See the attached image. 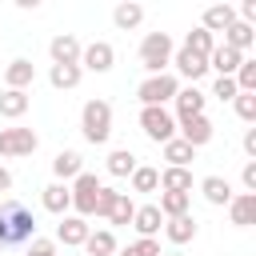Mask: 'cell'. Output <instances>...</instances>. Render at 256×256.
Returning a JSON list of instances; mask_svg holds the SVG:
<instances>
[{
	"instance_id": "6da1fadb",
	"label": "cell",
	"mask_w": 256,
	"mask_h": 256,
	"mask_svg": "<svg viewBox=\"0 0 256 256\" xmlns=\"http://www.w3.org/2000/svg\"><path fill=\"white\" fill-rule=\"evenodd\" d=\"M32 236H36V216L20 200H4L0 204V248L28 244Z\"/></svg>"
},
{
	"instance_id": "7a4b0ae2",
	"label": "cell",
	"mask_w": 256,
	"mask_h": 256,
	"mask_svg": "<svg viewBox=\"0 0 256 256\" xmlns=\"http://www.w3.org/2000/svg\"><path fill=\"white\" fill-rule=\"evenodd\" d=\"M80 132L88 144H108L112 136V104L108 100H88L80 112Z\"/></svg>"
},
{
	"instance_id": "3957f363",
	"label": "cell",
	"mask_w": 256,
	"mask_h": 256,
	"mask_svg": "<svg viewBox=\"0 0 256 256\" xmlns=\"http://www.w3.org/2000/svg\"><path fill=\"white\" fill-rule=\"evenodd\" d=\"M172 36L168 32H148L144 40H140V68L148 72V76H160L168 64H172Z\"/></svg>"
},
{
	"instance_id": "277c9868",
	"label": "cell",
	"mask_w": 256,
	"mask_h": 256,
	"mask_svg": "<svg viewBox=\"0 0 256 256\" xmlns=\"http://www.w3.org/2000/svg\"><path fill=\"white\" fill-rule=\"evenodd\" d=\"M176 92H180L176 76H172V72H160V76H148V80L136 88V100H140L144 108H164Z\"/></svg>"
},
{
	"instance_id": "5b68a950",
	"label": "cell",
	"mask_w": 256,
	"mask_h": 256,
	"mask_svg": "<svg viewBox=\"0 0 256 256\" xmlns=\"http://www.w3.org/2000/svg\"><path fill=\"white\" fill-rule=\"evenodd\" d=\"M68 192H72V208H76V216L80 220H88V216H96V196H100V176H92V172H80L72 184H68Z\"/></svg>"
},
{
	"instance_id": "8992f818",
	"label": "cell",
	"mask_w": 256,
	"mask_h": 256,
	"mask_svg": "<svg viewBox=\"0 0 256 256\" xmlns=\"http://www.w3.org/2000/svg\"><path fill=\"white\" fill-rule=\"evenodd\" d=\"M140 132L156 144H168L176 136V116L168 108H140Z\"/></svg>"
},
{
	"instance_id": "52a82bcc",
	"label": "cell",
	"mask_w": 256,
	"mask_h": 256,
	"mask_svg": "<svg viewBox=\"0 0 256 256\" xmlns=\"http://www.w3.org/2000/svg\"><path fill=\"white\" fill-rule=\"evenodd\" d=\"M40 148V136L32 132V128H20V124H12V128H0V156H32Z\"/></svg>"
},
{
	"instance_id": "ba28073f",
	"label": "cell",
	"mask_w": 256,
	"mask_h": 256,
	"mask_svg": "<svg viewBox=\"0 0 256 256\" xmlns=\"http://www.w3.org/2000/svg\"><path fill=\"white\" fill-rule=\"evenodd\" d=\"M112 64H116V52H112L108 40H92V44L80 48V72H84V68H88V72H108Z\"/></svg>"
},
{
	"instance_id": "9c48e42d",
	"label": "cell",
	"mask_w": 256,
	"mask_h": 256,
	"mask_svg": "<svg viewBox=\"0 0 256 256\" xmlns=\"http://www.w3.org/2000/svg\"><path fill=\"white\" fill-rule=\"evenodd\" d=\"M176 132H180V140L184 144H192V148H204L208 140H212V120L208 116H184V120H176Z\"/></svg>"
},
{
	"instance_id": "30bf717a",
	"label": "cell",
	"mask_w": 256,
	"mask_h": 256,
	"mask_svg": "<svg viewBox=\"0 0 256 256\" xmlns=\"http://www.w3.org/2000/svg\"><path fill=\"white\" fill-rule=\"evenodd\" d=\"M88 220H80V216H64L60 224H56V240L64 244V248H84V240H88Z\"/></svg>"
},
{
	"instance_id": "8fae6325",
	"label": "cell",
	"mask_w": 256,
	"mask_h": 256,
	"mask_svg": "<svg viewBox=\"0 0 256 256\" xmlns=\"http://www.w3.org/2000/svg\"><path fill=\"white\" fill-rule=\"evenodd\" d=\"M172 64H176V72L184 76V80H200V76H208V60L204 56H196V52H188V48H176L172 52Z\"/></svg>"
},
{
	"instance_id": "7c38bea8",
	"label": "cell",
	"mask_w": 256,
	"mask_h": 256,
	"mask_svg": "<svg viewBox=\"0 0 256 256\" xmlns=\"http://www.w3.org/2000/svg\"><path fill=\"white\" fill-rule=\"evenodd\" d=\"M132 228L140 232V240H156V232L164 228L160 208H156V204H140V208H136V216H132Z\"/></svg>"
},
{
	"instance_id": "4fadbf2b",
	"label": "cell",
	"mask_w": 256,
	"mask_h": 256,
	"mask_svg": "<svg viewBox=\"0 0 256 256\" xmlns=\"http://www.w3.org/2000/svg\"><path fill=\"white\" fill-rule=\"evenodd\" d=\"M80 40L76 36H68V32H60V36H52V44H48V52H52V64H80Z\"/></svg>"
},
{
	"instance_id": "5bb4252c",
	"label": "cell",
	"mask_w": 256,
	"mask_h": 256,
	"mask_svg": "<svg viewBox=\"0 0 256 256\" xmlns=\"http://www.w3.org/2000/svg\"><path fill=\"white\" fill-rule=\"evenodd\" d=\"M36 80V64L32 60H24V56H16L8 68H4V84L8 88H16V92H28V84Z\"/></svg>"
},
{
	"instance_id": "9a60e30c",
	"label": "cell",
	"mask_w": 256,
	"mask_h": 256,
	"mask_svg": "<svg viewBox=\"0 0 256 256\" xmlns=\"http://www.w3.org/2000/svg\"><path fill=\"white\" fill-rule=\"evenodd\" d=\"M52 172H56V180H60V184H68V180H76V176L84 172V156H80V152H72V148H64V152H56V156H52Z\"/></svg>"
},
{
	"instance_id": "2e32d148",
	"label": "cell",
	"mask_w": 256,
	"mask_h": 256,
	"mask_svg": "<svg viewBox=\"0 0 256 256\" xmlns=\"http://www.w3.org/2000/svg\"><path fill=\"white\" fill-rule=\"evenodd\" d=\"M228 216H232L236 228L256 224V192H240V196H232V200H228Z\"/></svg>"
},
{
	"instance_id": "e0dca14e",
	"label": "cell",
	"mask_w": 256,
	"mask_h": 256,
	"mask_svg": "<svg viewBox=\"0 0 256 256\" xmlns=\"http://www.w3.org/2000/svg\"><path fill=\"white\" fill-rule=\"evenodd\" d=\"M232 24H236V8H232V4H212V8H204V24H200L204 32L216 36V32H228Z\"/></svg>"
},
{
	"instance_id": "ac0fdd59",
	"label": "cell",
	"mask_w": 256,
	"mask_h": 256,
	"mask_svg": "<svg viewBox=\"0 0 256 256\" xmlns=\"http://www.w3.org/2000/svg\"><path fill=\"white\" fill-rule=\"evenodd\" d=\"M240 52L236 48H228V44H216L212 52H208V68H216V76H236V68H240Z\"/></svg>"
},
{
	"instance_id": "d6986e66",
	"label": "cell",
	"mask_w": 256,
	"mask_h": 256,
	"mask_svg": "<svg viewBox=\"0 0 256 256\" xmlns=\"http://www.w3.org/2000/svg\"><path fill=\"white\" fill-rule=\"evenodd\" d=\"M172 100H176V120H184V116H204V92H200L196 84L180 88Z\"/></svg>"
},
{
	"instance_id": "ffe728a7",
	"label": "cell",
	"mask_w": 256,
	"mask_h": 256,
	"mask_svg": "<svg viewBox=\"0 0 256 256\" xmlns=\"http://www.w3.org/2000/svg\"><path fill=\"white\" fill-rule=\"evenodd\" d=\"M40 204L52 212V216H64L68 208H72V192H68V184H60V180H52L48 188H44V196H40Z\"/></svg>"
},
{
	"instance_id": "44dd1931",
	"label": "cell",
	"mask_w": 256,
	"mask_h": 256,
	"mask_svg": "<svg viewBox=\"0 0 256 256\" xmlns=\"http://www.w3.org/2000/svg\"><path fill=\"white\" fill-rule=\"evenodd\" d=\"M200 192H204V200H208V204H216V208H220V204L228 208V200L236 196V192H232V184H228L224 176H204V180H200Z\"/></svg>"
},
{
	"instance_id": "7402d4cb",
	"label": "cell",
	"mask_w": 256,
	"mask_h": 256,
	"mask_svg": "<svg viewBox=\"0 0 256 256\" xmlns=\"http://www.w3.org/2000/svg\"><path fill=\"white\" fill-rule=\"evenodd\" d=\"M224 44H228V48H236V52L244 56V52L256 44V28H252V24H244V20H236V24L224 32Z\"/></svg>"
},
{
	"instance_id": "603a6c76",
	"label": "cell",
	"mask_w": 256,
	"mask_h": 256,
	"mask_svg": "<svg viewBox=\"0 0 256 256\" xmlns=\"http://www.w3.org/2000/svg\"><path fill=\"white\" fill-rule=\"evenodd\" d=\"M164 160H168V168H188V164L196 160V148L184 144L180 136H172V140L164 144Z\"/></svg>"
},
{
	"instance_id": "cb8c5ba5",
	"label": "cell",
	"mask_w": 256,
	"mask_h": 256,
	"mask_svg": "<svg viewBox=\"0 0 256 256\" xmlns=\"http://www.w3.org/2000/svg\"><path fill=\"white\" fill-rule=\"evenodd\" d=\"M188 204H192V192H160V216L172 220V216H188Z\"/></svg>"
},
{
	"instance_id": "d4e9b609",
	"label": "cell",
	"mask_w": 256,
	"mask_h": 256,
	"mask_svg": "<svg viewBox=\"0 0 256 256\" xmlns=\"http://www.w3.org/2000/svg\"><path fill=\"white\" fill-rule=\"evenodd\" d=\"M164 236L172 244H188V240H196V220L192 216H172V220H164Z\"/></svg>"
},
{
	"instance_id": "484cf974",
	"label": "cell",
	"mask_w": 256,
	"mask_h": 256,
	"mask_svg": "<svg viewBox=\"0 0 256 256\" xmlns=\"http://www.w3.org/2000/svg\"><path fill=\"white\" fill-rule=\"evenodd\" d=\"M24 112H28V92L4 88V92H0V116H4V120H20Z\"/></svg>"
},
{
	"instance_id": "4316f807",
	"label": "cell",
	"mask_w": 256,
	"mask_h": 256,
	"mask_svg": "<svg viewBox=\"0 0 256 256\" xmlns=\"http://www.w3.org/2000/svg\"><path fill=\"white\" fill-rule=\"evenodd\" d=\"M80 64H52V72H48V80H52V88H60V92H68V88H76L80 84Z\"/></svg>"
},
{
	"instance_id": "83f0119b",
	"label": "cell",
	"mask_w": 256,
	"mask_h": 256,
	"mask_svg": "<svg viewBox=\"0 0 256 256\" xmlns=\"http://www.w3.org/2000/svg\"><path fill=\"white\" fill-rule=\"evenodd\" d=\"M160 192H192V172L188 168H164L160 172Z\"/></svg>"
},
{
	"instance_id": "f1b7e54d",
	"label": "cell",
	"mask_w": 256,
	"mask_h": 256,
	"mask_svg": "<svg viewBox=\"0 0 256 256\" xmlns=\"http://www.w3.org/2000/svg\"><path fill=\"white\" fill-rule=\"evenodd\" d=\"M84 248H88V256H116V236H112L108 228H100V232H88Z\"/></svg>"
},
{
	"instance_id": "f546056e",
	"label": "cell",
	"mask_w": 256,
	"mask_h": 256,
	"mask_svg": "<svg viewBox=\"0 0 256 256\" xmlns=\"http://www.w3.org/2000/svg\"><path fill=\"white\" fill-rule=\"evenodd\" d=\"M112 20H116V28H124V32H128V28H136V24L144 20V8H140V4H132V0H124V4H116V8H112Z\"/></svg>"
},
{
	"instance_id": "4dcf8cb0",
	"label": "cell",
	"mask_w": 256,
	"mask_h": 256,
	"mask_svg": "<svg viewBox=\"0 0 256 256\" xmlns=\"http://www.w3.org/2000/svg\"><path fill=\"white\" fill-rule=\"evenodd\" d=\"M136 172V156L128 148H112L108 152V176H132Z\"/></svg>"
},
{
	"instance_id": "1f68e13d",
	"label": "cell",
	"mask_w": 256,
	"mask_h": 256,
	"mask_svg": "<svg viewBox=\"0 0 256 256\" xmlns=\"http://www.w3.org/2000/svg\"><path fill=\"white\" fill-rule=\"evenodd\" d=\"M184 48H188V52H196V56H204V60H208V52H212V48H216V36H212V32H204V28H192V32H188V36H184Z\"/></svg>"
},
{
	"instance_id": "d6a6232c",
	"label": "cell",
	"mask_w": 256,
	"mask_h": 256,
	"mask_svg": "<svg viewBox=\"0 0 256 256\" xmlns=\"http://www.w3.org/2000/svg\"><path fill=\"white\" fill-rule=\"evenodd\" d=\"M156 188H160V168L136 164V172H132V192H156Z\"/></svg>"
},
{
	"instance_id": "836d02e7",
	"label": "cell",
	"mask_w": 256,
	"mask_h": 256,
	"mask_svg": "<svg viewBox=\"0 0 256 256\" xmlns=\"http://www.w3.org/2000/svg\"><path fill=\"white\" fill-rule=\"evenodd\" d=\"M132 216H136L132 196H128V192H116V200H112V208H108V220H112V224H132Z\"/></svg>"
},
{
	"instance_id": "e575fe53",
	"label": "cell",
	"mask_w": 256,
	"mask_h": 256,
	"mask_svg": "<svg viewBox=\"0 0 256 256\" xmlns=\"http://www.w3.org/2000/svg\"><path fill=\"white\" fill-rule=\"evenodd\" d=\"M232 80H236V88H240V92H256V60H248V56H244Z\"/></svg>"
},
{
	"instance_id": "d590c367",
	"label": "cell",
	"mask_w": 256,
	"mask_h": 256,
	"mask_svg": "<svg viewBox=\"0 0 256 256\" xmlns=\"http://www.w3.org/2000/svg\"><path fill=\"white\" fill-rule=\"evenodd\" d=\"M232 104H236V116H240V120H248V124L256 120V92H236Z\"/></svg>"
},
{
	"instance_id": "8d00e7d4",
	"label": "cell",
	"mask_w": 256,
	"mask_h": 256,
	"mask_svg": "<svg viewBox=\"0 0 256 256\" xmlns=\"http://www.w3.org/2000/svg\"><path fill=\"white\" fill-rule=\"evenodd\" d=\"M236 92H240V88H236L232 76H216V84H212V96H216V100H236Z\"/></svg>"
},
{
	"instance_id": "74e56055",
	"label": "cell",
	"mask_w": 256,
	"mask_h": 256,
	"mask_svg": "<svg viewBox=\"0 0 256 256\" xmlns=\"http://www.w3.org/2000/svg\"><path fill=\"white\" fill-rule=\"evenodd\" d=\"M120 256H160V240H136V244H128Z\"/></svg>"
},
{
	"instance_id": "f35d334b",
	"label": "cell",
	"mask_w": 256,
	"mask_h": 256,
	"mask_svg": "<svg viewBox=\"0 0 256 256\" xmlns=\"http://www.w3.org/2000/svg\"><path fill=\"white\" fill-rule=\"evenodd\" d=\"M28 256H56V240H48V236H32V240H28Z\"/></svg>"
},
{
	"instance_id": "ab89813d",
	"label": "cell",
	"mask_w": 256,
	"mask_h": 256,
	"mask_svg": "<svg viewBox=\"0 0 256 256\" xmlns=\"http://www.w3.org/2000/svg\"><path fill=\"white\" fill-rule=\"evenodd\" d=\"M112 200H116V188H108V184H100V196H96V216H108V208H112Z\"/></svg>"
},
{
	"instance_id": "60d3db41",
	"label": "cell",
	"mask_w": 256,
	"mask_h": 256,
	"mask_svg": "<svg viewBox=\"0 0 256 256\" xmlns=\"http://www.w3.org/2000/svg\"><path fill=\"white\" fill-rule=\"evenodd\" d=\"M240 180H244V188H248V192H256V160H248V164H244Z\"/></svg>"
},
{
	"instance_id": "b9f144b4",
	"label": "cell",
	"mask_w": 256,
	"mask_h": 256,
	"mask_svg": "<svg viewBox=\"0 0 256 256\" xmlns=\"http://www.w3.org/2000/svg\"><path fill=\"white\" fill-rule=\"evenodd\" d=\"M244 152H248V160H256V128L244 132Z\"/></svg>"
},
{
	"instance_id": "7bdbcfd3",
	"label": "cell",
	"mask_w": 256,
	"mask_h": 256,
	"mask_svg": "<svg viewBox=\"0 0 256 256\" xmlns=\"http://www.w3.org/2000/svg\"><path fill=\"white\" fill-rule=\"evenodd\" d=\"M8 188H12V172H8V168H4V164H0V196H4V192H8Z\"/></svg>"
},
{
	"instance_id": "ee69618b",
	"label": "cell",
	"mask_w": 256,
	"mask_h": 256,
	"mask_svg": "<svg viewBox=\"0 0 256 256\" xmlns=\"http://www.w3.org/2000/svg\"><path fill=\"white\" fill-rule=\"evenodd\" d=\"M160 256H184V252H160Z\"/></svg>"
},
{
	"instance_id": "f6af8a7d",
	"label": "cell",
	"mask_w": 256,
	"mask_h": 256,
	"mask_svg": "<svg viewBox=\"0 0 256 256\" xmlns=\"http://www.w3.org/2000/svg\"><path fill=\"white\" fill-rule=\"evenodd\" d=\"M56 256H60V252H56Z\"/></svg>"
}]
</instances>
